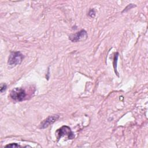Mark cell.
Instances as JSON below:
<instances>
[{"mask_svg":"<svg viewBox=\"0 0 148 148\" xmlns=\"http://www.w3.org/2000/svg\"><path fill=\"white\" fill-rule=\"evenodd\" d=\"M6 147H21L20 145H17V143H11V144H9L5 146Z\"/></svg>","mask_w":148,"mask_h":148,"instance_id":"cell-6","label":"cell"},{"mask_svg":"<svg viewBox=\"0 0 148 148\" xmlns=\"http://www.w3.org/2000/svg\"><path fill=\"white\" fill-rule=\"evenodd\" d=\"M10 97L14 101H22L26 97V92L24 89L16 87L11 91Z\"/></svg>","mask_w":148,"mask_h":148,"instance_id":"cell-2","label":"cell"},{"mask_svg":"<svg viewBox=\"0 0 148 148\" xmlns=\"http://www.w3.org/2000/svg\"><path fill=\"white\" fill-rule=\"evenodd\" d=\"M24 56L20 51L12 52L8 60V65L11 66H15L21 64Z\"/></svg>","mask_w":148,"mask_h":148,"instance_id":"cell-1","label":"cell"},{"mask_svg":"<svg viewBox=\"0 0 148 148\" xmlns=\"http://www.w3.org/2000/svg\"><path fill=\"white\" fill-rule=\"evenodd\" d=\"M6 87H7V86L6 84L3 83V84H2L1 86V88H0V91L1 92H3L4 91L6 90Z\"/></svg>","mask_w":148,"mask_h":148,"instance_id":"cell-7","label":"cell"},{"mask_svg":"<svg viewBox=\"0 0 148 148\" xmlns=\"http://www.w3.org/2000/svg\"><path fill=\"white\" fill-rule=\"evenodd\" d=\"M59 118V116L58 114L53 115L49 116L47 119L44 120L40 124L41 128H45L49 127L50 125L54 123L56 121H57Z\"/></svg>","mask_w":148,"mask_h":148,"instance_id":"cell-5","label":"cell"},{"mask_svg":"<svg viewBox=\"0 0 148 148\" xmlns=\"http://www.w3.org/2000/svg\"><path fill=\"white\" fill-rule=\"evenodd\" d=\"M87 37L88 35L87 32L84 29H82L74 34H71L69 36V39L73 42H77L86 40Z\"/></svg>","mask_w":148,"mask_h":148,"instance_id":"cell-3","label":"cell"},{"mask_svg":"<svg viewBox=\"0 0 148 148\" xmlns=\"http://www.w3.org/2000/svg\"><path fill=\"white\" fill-rule=\"evenodd\" d=\"M57 139H59L60 138L64 135H67L68 138L72 139L74 138V135L72 133L71 128L68 126H62L56 131Z\"/></svg>","mask_w":148,"mask_h":148,"instance_id":"cell-4","label":"cell"},{"mask_svg":"<svg viewBox=\"0 0 148 148\" xmlns=\"http://www.w3.org/2000/svg\"><path fill=\"white\" fill-rule=\"evenodd\" d=\"M95 12L94 11V9H91L90 11H89V13H88V15L91 17H93L94 16H95Z\"/></svg>","mask_w":148,"mask_h":148,"instance_id":"cell-8","label":"cell"}]
</instances>
